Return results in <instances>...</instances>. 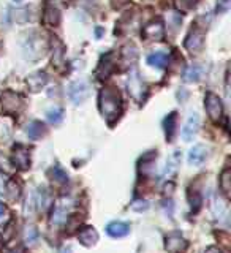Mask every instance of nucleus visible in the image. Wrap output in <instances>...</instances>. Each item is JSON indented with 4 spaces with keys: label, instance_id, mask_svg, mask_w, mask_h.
Masks as SVG:
<instances>
[{
    "label": "nucleus",
    "instance_id": "33",
    "mask_svg": "<svg viewBox=\"0 0 231 253\" xmlns=\"http://www.w3.org/2000/svg\"><path fill=\"white\" fill-rule=\"evenodd\" d=\"M11 253H22V252H19V250H14V252H11Z\"/></svg>",
    "mask_w": 231,
    "mask_h": 253
},
{
    "label": "nucleus",
    "instance_id": "15",
    "mask_svg": "<svg viewBox=\"0 0 231 253\" xmlns=\"http://www.w3.org/2000/svg\"><path fill=\"white\" fill-rule=\"evenodd\" d=\"M127 85H129V92L132 93V97L139 100L141 93H142V81H141V78L138 75V71H132V73L129 75Z\"/></svg>",
    "mask_w": 231,
    "mask_h": 253
},
{
    "label": "nucleus",
    "instance_id": "29",
    "mask_svg": "<svg viewBox=\"0 0 231 253\" xmlns=\"http://www.w3.org/2000/svg\"><path fill=\"white\" fill-rule=\"evenodd\" d=\"M130 208L135 212H142V211H147L149 209V203L146 200H137L135 203H132Z\"/></svg>",
    "mask_w": 231,
    "mask_h": 253
},
{
    "label": "nucleus",
    "instance_id": "30",
    "mask_svg": "<svg viewBox=\"0 0 231 253\" xmlns=\"http://www.w3.org/2000/svg\"><path fill=\"white\" fill-rule=\"evenodd\" d=\"M29 10H26V8H24V10H16L14 11V19H16V22H21V24H24V22H27L29 21V13H27Z\"/></svg>",
    "mask_w": 231,
    "mask_h": 253
},
{
    "label": "nucleus",
    "instance_id": "17",
    "mask_svg": "<svg viewBox=\"0 0 231 253\" xmlns=\"http://www.w3.org/2000/svg\"><path fill=\"white\" fill-rule=\"evenodd\" d=\"M203 75H204V67L200 65V63H193V65H190L185 70L184 81L185 83H198L203 78Z\"/></svg>",
    "mask_w": 231,
    "mask_h": 253
},
{
    "label": "nucleus",
    "instance_id": "20",
    "mask_svg": "<svg viewBox=\"0 0 231 253\" xmlns=\"http://www.w3.org/2000/svg\"><path fill=\"white\" fill-rule=\"evenodd\" d=\"M147 63L150 67H155V68H165L166 63H168V55L165 52H152L147 57Z\"/></svg>",
    "mask_w": 231,
    "mask_h": 253
},
{
    "label": "nucleus",
    "instance_id": "22",
    "mask_svg": "<svg viewBox=\"0 0 231 253\" xmlns=\"http://www.w3.org/2000/svg\"><path fill=\"white\" fill-rule=\"evenodd\" d=\"M176 119H178L176 113H171L165 119V131H166V138H168V141L173 139L174 131H176Z\"/></svg>",
    "mask_w": 231,
    "mask_h": 253
},
{
    "label": "nucleus",
    "instance_id": "8",
    "mask_svg": "<svg viewBox=\"0 0 231 253\" xmlns=\"http://www.w3.org/2000/svg\"><path fill=\"white\" fill-rule=\"evenodd\" d=\"M198 128H200V116L196 113H192L185 121L184 128H182V138H184V141H192L198 133Z\"/></svg>",
    "mask_w": 231,
    "mask_h": 253
},
{
    "label": "nucleus",
    "instance_id": "3",
    "mask_svg": "<svg viewBox=\"0 0 231 253\" xmlns=\"http://www.w3.org/2000/svg\"><path fill=\"white\" fill-rule=\"evenodd\" d=\"M204 108H206V113H208L212 122H219L222 119V114H224V105H222V100L219 98V95H216L214 92L206 93Z\"/></svg>",
    "mask_w": 231,
    "mask_h": 253
},
{
    "label": "nucleus",
    "instance_id": "12",
    "mask_svg": "<svg viewBox=\"0 0 231 253\" xmlns=\"http://www.w3.org/2000/svg\"><path fill=\"white\" fill-rule=\"evenodd\" d=\"M78 239L86 247H92L98 241V233L93 226H84L81 231L78 233Z\"/></svg>",
    "mask_w": 231,
    "mask_h": 253
},
{
    "label": "nucleus",
    "instance_id": "10",
    "mask_svg": "<svg viewBox=\"0 0 231 253\" xmlns=\"http://www.w3.org/2000/svg\"><path fill=\"white\" fill-rule=\"evenodd\" d=\"M70 213V204H67V201H59L54 206L52 211V217H51V223L52 225H62L65 223Z\"/></svg>",
    "mask_w": 231,
    "mask_h": 253
},
{
    "label": "nucleus",
    "instance_id": "16",
    "mask_svg": "<svg viewBox=\"0 0 231 253\" xmlns=\"http://www.w3.org/2000/svg\"><path fill=\"white\" fill-rule=\"evenodd\" d=\"M106 233L111 236V237H125L127 234L130 233V225L125 223V221H111L106 226Z\"/></svg>",
    "mask_w": 231,
    "mask_h": 253
},
{
    "label": "nucleus",
    "instance_id": "34",
    "mask_svg": "<svg viewBox=\"0 0 231 253\" xmlns=\"http://www.w3.org/2000/svg\"><path fill=\"white\" fill-rule=\"evenodd\" d=\"M14 2H22V0H14Z\"/></svg>",
    "mask_w": 231,
    "mask_h": 253
},
{
    "label": "nucleus",
    "instance_id": "5",
    "mask_svg": "<svg viewBox=\"0 0 231 253\" xmlns=\"http://www.w3.org/2000/svg\"><path fill=\"white\" fill-rule=\"evenodd\" d=\"M141 35L144 40H150V42H162L165 38V24L160 19H154L147 22L142 27Z\"/></svg>",
    "mask_w": 231,
    "mask_h": 253
},
{
    "label": "nucleus",
    "instance_id": "2",
    "mask_svg": "<svg viewBox=\"0 0 231 253\" xmlns=\"http://www.w3.org/2000/svg\"><path fill=\"white\" fill-rule=\"evenodd\" d=\"M46 49H47V44L38 32H32V34H29L22 42V51L27 59L43 57Z\"/></svg>",
    "mask_w": 231,
    "mask_h": 253
},
{
    "label": "nucleus",
    "instance_id": "25",
    "mask_svg": "<svg viewBox=\"0 0 231 253\" xmlns=\"http://www.w3.org/2000/svg\"><path fill=\"white\" fill-rule=\"evenodd\" d=\"M200 0H176V8L179 11H190L198 5Z\"/></svg>",
    "mask_w": 231,
    "mask_h": 253
},
{
    "label": "nucleus",
    "instance_id": "7",
    "mask_svg": "<svg viewBox=\"0 0 231 253\" xmlns=\"http://www.w3.org/2000/svg\"><path fill=\"white\" fill-rule=\"evenodd\" d=\"M165 249L168 253H185L188 241L181 233H171L165 237Z\"/></svg>",
    "mask_w": 231,
    "mask_h": 253
},
{
    "label": "nucleus",
    "instance_id": "19",
    "mask_svg": "<svg viewBox=\"0 0 231 253\" xmlns=\"http://www.w3.org/2000/svg\"><path fill=\"white\" fill-rule=\"evenodd\" d=\"M27 134H29V138H32V139H40V138L46 134V126L40 121H34V122H30L27 125Z\"/></svg>",
    "mask_w": 231,
    "mask_h": 253
},
{
    "label": "nucleus",
    "instance_id": "21",
    "mask_svg": "<svg viewBox=\"0 0 231 253\" xmlns=\"http://www.w3.org/2000/svg\"><path fill=\"white\" fill-rule=\"evenodd\" d=\"M11 121L8 117L0 116V141H6L11 134Z\"/></svg>",
    "mask_w": 231,
    "mask_h": 253
},
{
    "label": "nucleus",
    "instance_id": "26",
    "mask_svg": "<svg viewBox=\"0 0 231 253\" xmlns=\"http://www.w3.org/2000/svg\"><path fill=\"white\" fill-rule=\"evenodd\" d=\"M24 241L29 245H34L38 241V233L34 226H27L26 228V233H24Z\"/></svg>",
    "mask_w": 231,
    "mask_h": 253
},
{
    "label": "nucleus",
    "instance_id": "31",
    "mask_svg": "<svg viewBox=\"0 0 231 253\" xmlns=\"http://www.w3.org/2000/svg\"><path fill=\"white\" fill-rule=\"evenodd\" d=\"M204 253H222V250L219 247H216V245H211V247L204 250Z\"/></svg>",
    "mask_w": 231,
    "mask_h": 253
},
{
    "label": "nucleus",
    "instance_id": "27",
    "mask_svg": "<svg viewBox=\"0 0 231 253\" xmlns=\"http://www.w3.org/2000/svg\"><path fill=\"white\" fill-rule=\"evenodd\" d=\"M46 116H47V121H49L51 124H59V122H62V119H63V113H62V109H59V108L49 109Z\"/></svg>",
    "mask_w": 231,
    "mask_h": 253
},
{
    "label": "nucleus",
    "instance_id": "9",
    "mask_svg": "<svg viewBox=\"0 0 231 253\" xmlns=\"http://www.w3.org/2000/svg\"><path fill=\"white\" fill-rule=\"evenodd\" d=\"M43 22L46 24L47 27H55V26H59V22H60V11H59V8L55 6L54 3H51V2H47L45 5Z\"/></svg>",
    "mask_w": 231,
    "mask_h": 253
},
{
    "label": "nucleus",
    "instance_id": "14",
    "mask_svg": "<svg viewBox=\"0 0 231 253\" xmlns=\"http://www.w3.org/2000/svg\"><path fill=\"white\" fill-rule=\"evenodd\" d=\"M206 157H208V149H206L203 144H196V146H193L192 149H190L187 160H188L190 165L200 166L206 160Z\"/></svg>",
    "mask_w": 231,
    "mask_h": 253
},
{
    "label": "nucleus",
    "instance_id": "1",
    "mask_svg": "<svg viewBox=\"0 0 231 253\" xmlns=\"http://www.w3.org/2000/svg\"><path fill=\"white\" fill-rule=\"evenodd\" d=\"M98 106H100L103 117L108 121V124H113L117 121L119 116L122 113V98L116 87L109 85V87H105V89H101Z\"/></svg>",
    "mask_w": 231,
    "mask_h": 253
},
{
    "label": "nucleus",
    "instance_id": "32",
    "mask_svg": "<svg viewBox=\"0 0 231 253\" xmlns=\"http://www.w3.org/2000/svg\"><path fill=\"white\" fill-rule=\"evenodd\" d=\"M5 213V204L3 203H0V217H2Z\"/></svg>",
    "mask_w": 231,
    "mask_h": 253
},
{
    "label": "nucleus",
    "instance_id": "11",
    "mask_svg": "<svg viewBox=\"0 0 231 253\" xmlns=\"http://www.w3.org/2000/svg\"><path fill=\"white\" fill-rule=\"evenodd\" d=\"M26 83H27V87L32 92H40L47 83V75L45 73V71H35V73L27 76Z\"/></svg>",
    "mask_w": 231,
    "mask_h": 253
},
{
    "label": "nucleus",
    "instance_id": "13",
    "mask_svg": "<svg viewBox=\"0 0 231 253\" xmlns=\"http://www.w3.org/2000/svg\"><path fill=\"white\" fill-rule=\"evenodd\" d=\"M2 103H3V109L6 111V113H18L22 106L21 97L13 93V92H6L2 98Z\"/></svg>",
    "mask_w": 231,
    "mask_h": 253
},
{
    "label": "nucleus",
    "instance_id": "18",
    "mask_svg": "<svg viewBox=\"0 0 231 253\" xmlns=\"http://www.w3.org/2000/svg\"><path fill=\"white\" fill-rule=\"evenodd\" d=\"M29 152L22 146H19L18 149H14L13 154V163L14 166H18L21 169H27L29 168Z\"/></svg>",
    "mask_w": 231,
    "mask_h": 253
},
{
    "label": "nucleus",
    "instance_id": "4",
    "mask_svg": "<svg viewBox=\"0 0 231 253\" xmlns=\"http://www.w3.org/2000/svg\"><path fill=\"white\" fill-rule=\"evenodd\" d=\"M184 46L190 54H200L204 47V30L200 27H193L187 35Z\"/></svg>",
    "mask_w": 231,
    "mask_h": 253
},
{
    "label": "nucleus",
    "instance_id": "28",
    "mask_svg": "<svg viewBox=\"0 0 231 253\" xmlns=\"http://www.w3.org/2000/svg\"><path fill=\"white\" fill-rule=\"evenodd\" d=\"M52 179L55 182H60V184H65V182L68 180V176H67V172L63 171L60 166H55V168H52Z\"/></svg>",
    "mask_w": 231,
    "mask_h": 253
},
{
    "label": "nucleus",
    "instance_id": "24",
    "mask_svg": "<svg viewBox=\"0 0 231 253\" xmlns=\"http://www.w3.org/2000/svg\"><path fill=\"white\" fill-rule=\"evenodd\" d=\"M181 154L178 152H174L170 158H168V163H166V168H165V176L168 174V176H171V174L178 169V166H179V163H181Z\"/></svg>",
    "mask_w": 231,
    "mask_h": 253
},
{
    "label": "nucleus",
    "instance_id": "23",
    "mask_svg": "<svg viewBox=\"0 0 231 253\" xmlns=\"http://www.w3.org/2000/svg\"><path fill=\"white\" fill-rule=\"evenodd\" d=\"M220 190L224 192L225 195H230V190H231V169L230 168H225L224 172L220 174Z\"/></svg>",
    "mask_w": 231,
    "mask_h": 253
},
{
    "label": "nucleus",
    "instance_id": "6",
    "mask_svg": "<svg viewBox=\"0 0 231 253\" xmlns=\"http://www.w3.org/2000/svg\"><path fill=\"white\" fill-rule=\"evenodd\" d=\"M68 95L73 103L79 105V103H84L91 95V87L86 81L79 79V81H73L68 87Z\"/></svg>",
    "mask_w": 231,
    "mask_h": 253
}]
</instances>
